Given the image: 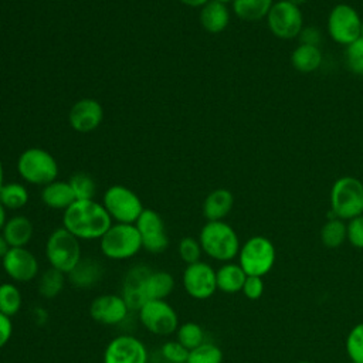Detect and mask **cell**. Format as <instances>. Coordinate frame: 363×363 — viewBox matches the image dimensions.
I'll use <instances>...</instances> for the list:
<instances>
[{
    "label": "cell",
    "instance_id": "37",
    "mask_svg": "<svg viewBox=\"0 0 363 363\" xmlns=\"http://www.w3.org/2000/svg\"><path fill=\"white\" fill-rule=\"evenodd\" d=\"M177 252H179L180 259L186 265H190V264H194V262L200 261L203 250H201V245H200L199 240H196L193 237H184L179 242Z\"/></svg>",
    "mask_w": 363,
    "mask_h": 363
},
{
    "label": "cell",
    "instance_id": "17",
    "mask_svg": "<svg viewBox=\"0 0 363 363\" xmlns=\"http://www.w3.org/2000/svg\"><path fill=\"white\" fill-rule=\"evenodd\" d=\"M104 119L102 105L92 98H82L77 101L68 113L69 126L78 133L94 132Z\"/></svg>",
    "mask_w": 363,
    "mask_h": 363
},
{
    "label": "cell",
    "instance_id": "25",
    "mask_svg": "<svg viewBox=\"0 0 363 363\" xmlns=\"http://www.w3.org/2000/svg\"><path fill=\"white\" fill-rule=\"evenodd\" d=\"M247 274L237 262H224L217 271H216V281H217V289L225 294H235L242 289V285L245 282Z\"/></svg>",
    "mask_w": 363,
    "mask_h": 363
},
{
    "label": "cell",
    "instance_id": "6",
    "mask_svg": "<svg viewBox=\"0 0 363 363\" xmlns=\"http://www.w3.org/2000/svg\"><path fill=\"white\" fill-rule=\"evenodd\" d=\"M330 210L333 217L352 220L363 214V183L352 176L337 179L330 189Z\"/></svg>",
    "mask_w": 363,
    "mask_h": 363
},
{
    "label": "cell",
    "instance_id": "23",
    "mask_svg": "<svg viewBox=\"0 0 363 363\" xmlns=\"http://www.w3.org/2000/svg\"><path fill=\"white\" fill-rule=\"evenodd\" d=\"M102 274L104 268L98 261L92 258H81L67 278L77 288H92L101 281Z\"/></svg>",
    "mask_w": 363,
    "mask_h": 363
},
{
    "label": "cell",
    "instance_id": "14",
    "mask_svg": "<svg viewBox=\"0 0 363 363\" xmlns=\"http://www.w3.org/2000/svg\"><path fill=\"white\" fill-rule=\"evenodd\" d=\"M1 267L6 275L17 284L30 282L40 275L38 259L26 247L10 248L1 258Z\"/></svg>",
    "mask_w": 363,
    "mask_h": 363
},
{
    "label": "cell",
    "instance_id": "45",
    "mask_svg": "<svg viewBox=\"0 0 363 363\" xmlns=\"http://www.w3.org/2000/svg\"><path fill=\"white\" fill-rule=\"evenodd\" d=\"M7 221V214H6V207L0 203V231L3 230L4 224Z\"/></svg>",
    "mask_w": 363,
    "mask_h": 363
},
{
    "label": "cell",
    "instance_id": "3",
    "mask_svg": "<svg viewBox=\"0 0 363 363\" xmlns=\"http://www.w3.org/2000/svg\"><path fill=\"white\" fill-rule=\"evenodd\" d=\"M99 250L108 259L123 261L133 258L142 250V240L136 225L113 223L99 238Z\"/></svg>",
    "mask_w": 363,
    "mask_h": 363
},
{
    "label": "cell",
    "instance_id": "15",
    "mask_svg": "<svg viewBox=\"0 0 363 363\" xmlns=\"http://www.w3.org/2000/svg\"><path fill=\"white\" fill-rule=\"evenodd\" d=\"M146 346L132 335H118L104 350V363H147Z\"/></svg>",
    "mask_w": 363,
    "mask_h": 363
},
{
    "label": "cell",
    "instance_id": "11",
    "mask_svg": "<svg viewBox=\"0 0 363 363\" xmlns=\"http://www.w3.org/2000/svg\"><path fill=\"white\" fill-rule=\"evenodd\" d=\"M362 18L349 4H336L328 17V31L332 40L342 45H349L360 38Z\"/></svg>",
    "mask_w": 363,
    "mask_h": 363
},
{
    "label": "cell",
    "instance_id": "40",
    "mask_svg": "<svg viewBox=\"0 0 363 363\" xmlns=\"http://www.w3.org/2000/svg\"><path fill=\"white\" fill-rule=\"evenodd\" d=\"M241 292L244 296L250 301H257L264 294V281L262 277H255V275H247L245 282L242 285Z\"/></svg>",
    "mask_w": 363,
    "mask_h": 363
},
{
    "label": "cell",
    "instance_id": "20",
    "mask_svg": "<svg viewBox=\"0 0 363 363\" xmlns=\"http://www.w3.org/2000/svg\"><path fill=\"white\" fill-rule=\"evenodd\" d=\"M234 196L227 189H216L207 194L203 203V214L207 221H221L233 208Z\"/></svg>",
    "mask_w": 363,
    "mask_h": 363
},
{
    "label": "cell",
    "instance_id": "42",
    "mask_svg": "<svg viewBox=\"0 0 363 363\" xmlns=\"http://www.w3.org/2000/svg\"><path fill=\"white\" fill-rule=\"evenodd\" d=\"M13 335V322L10 316L0 312V349L6 346Z\"/></svg>",
    "mask_w": 363,
    "mask_h": 363
},
{
    "label": "cell",
    "instance_id": "28",
    "mask_svg": "<svg viewBox=\"0 0 363 363\" xmlns=\"http://www.w3.org/2000/svg\"><path fill=\"white\" fill-rule=\"evenodd\" d=\"M65 277H67L65 274L50 267L48 269H45L38 275V284H37L38 294L45 299H52L58 296L60 292L64 289Z\"/></svg>",
    "mask_w": 363,
    "mask_h": 363
},
{
    "label": "cell",
    "instance_id": "16",
    "mask_svg": "<svg viewBox=\"0 0 363 363\" xmlns=\"http://www.w3.org/2000/svg\"><path fill=\"white\" fill-rule=\"evenodd\" d=\"M129 312V306L122 295L116 294H102L92 299L89 305L91 318L108 326H115L122 323Z\"/></svg>",
    "mask_w": 363,
    "mask_h": 363
},
{
    "label": "cell",
    "instance_id": "50",
    "mask_svg": "<svg viewBox=\"0 0 363 363\" xmlns=\"http://www.w3.org/2000/svg\"><path fill=\"white\" fill-rule=\"evenodd\" d=\"M296 363H312V362H308V360H301V362H296Z\"/></svg>",
    "mask_w": 363,
    "mask_h": 363
},
{
    "label": "cell",
    "instance_id": "41",
    "mask_svg": "<svg viewBox=\"0 0 363 363\" xmlns=\"http://www.w3.org/2000/svg\"><path fill=\"white\" fill-rule=\"evenodd\" d=\"M301 38V44H309V45H319L320 40H322V35H320V31L316 28V27H303L298 35Z\"/></svg>",
    "mask_w": 363,
    "mask_h": 363
},
{
    "label": "cell",
    "instance_id": "24",
    "mask_svg": "<svg viewBox=\"0 0 363 363\" xmlns=\"http://www.w3.org/2000/svg\"><path fill=\"white\" fill-rule=\"evenodd\" d=\"M150 269L145 265H135L132 267L125 279H123V286H122V296L126 301L129 309H139L140 305L143 303L142 295H140V288L145 277L147 275Z\"/></svg>",
    "mask_w": 363,
    "mask_h": 363
},
{
    "label": "cell",
    "instance_id": "46",
    "mask_svg": "<svg viewBox=\"0 0 363 363\" xmlns=\"http://www.w3.org/2000/svg\"><path fill=\"white\" fill-rule=\"evenodd\" d=\"M3 184H4V169H3V163L0 160V189Z\"/></svg>",
    "mask_w": 363,
    "mask_h": 363
},
{
    "label": "cell",
    "instance_id": "36",
    "mask_svg": "<svg viewBox=\"0 0 363 363\" xmlns=\"http://www.w3.org/2000/svg\"><path fill=\"white\" fill-rule=\"evenodd\" d=\"M345 61L349 71L363 77V38L362 37L346 47Z\"/></svg>",
    "mask_w": 363,
    "mask_h": 363
},
{
    "label": "cell",
    "instance_id": "1",
    "mask_svg": "<svg viewBox=\"0 0 363 363\" xmlns=\"http://www.w3.org/2000/svg\"><path fill=\"white\" fill-rule=\"evenodd\" d=\"M113 224L102 203L92 200H75L62 214V227L79 241L99 240Z\"/></svg>",
    "mask_w": 363,
    "mask_h": 363
},
{
    "label": "cell",
    "instance_id": "9",
    "mask_svg": "<svg viewBox=\"0 0 363 363\" xmlns=\"http://www.w3.org/2000/svg\"><path fill=\"white\" fill-rule=\"evenodd\" d=\"M142 326L157 336L176 333L179 328V316L174 308L166 299L146 301L138 309Z\"/></svg>",
    "mask_w": 363,
    "mask_h": 363
},
{
    "label": "cell",
    "instance_id": "32",
    "mask_svg": "<svg viewBox=\"0 0 363 363\" xmlns=\"http://www.w3.org/2000/svg\"><path fill=\"white\" fill-rule=\"evenodd\" d=\"M176 340L182 343L187 350H191L201 345L204 340V330L196 322H184L179 325L176 330Z\"/></svg>",
    "mask_w": 363,
    "mask_h": 363
},
{
    "label": "cell",
    "instance_id": "35",
    "mask_svg": "<svg viewBox=\"0 0 363 363\" xmlns=\"http://www.w3.org/2000/svg\"><path fill=\"white\" fill-rule=\"evenodd\" d=\"M345 346L350 362L363 363V322L349 330Z\"/></svg>",
    "mask_w": 363,
    "mask_h": 363
},
{
    "label": "cell",
    "instance_id": "43",
    "mask_svg": "<svg viewBox=\"0 0 363 363\" xmlns=\"http://www.w3.org/2000/svg\"><path fill=\"white\" fill-rule=\"evenodd\" d=\"M179 1L183 3L184 6H189V7H203L210 0H179Z\"/></svg>",
    "mask_w": 363,
    "mask_h": 363
},
{
    "label": "cell",
    "instance_id": "29",
    "mask_svg": "<svg viewBox=\"0 0 363 363\" xmlns=\"http://www.w3.org/2000/svg\"><path fill=\"white\" fill-rule=\"evenodd\" d=\"M347 240V230L343 220L329 218L320 228V241L328 248H337Z\"/></svg>",
    "mask_w": 363,
    "mask_h": 363
},
{
    "label": "cell",
    "instance_id": "8",
    "mask_svg": "<svg viewBox=\"0 0 363 363\" xmlns=\"http://www.w3.org/2000/svg\"><path fill=\"white\" fill-rule=\"evenodd\" d=\"M102 206L112 221L125 224H135L145 210L139 196L122 184H113L105 190Z\"/></svg>",
    "mask_w": 363,
    "mask_h": 363
},
{
    "label": "cell",
    "instance_id": "7",
    "mask_svg": "<svg viewBox=\"0 0 363 363\" xmlns=\"http://www.w3.org/2000/svg\"><path fill=\"white\" fill-rule=\"evenodd\" d=\"M238 264L247 275L264 277L275 264V247L271 240L262 235L248 238L238 251Z\"/></svg>",
    "mask_w": 363,
    "mask_h": 363
},
{
    "label": "cell",
    "instance_id": "38",
    "mask_svg": "<svg viewBox=\"0 0 363 363\" xmlns=\"http://www.w3.org/2000/svg\"><path fill=\"white\" fill-rule=\"evenodd\" d=\"M160 354L167 363H187L189 350L177 340H169L162 345Z\"/></svg>",
    "mask_w": 363,
    "mask_h": 363
},
{
    "label": "cell",
    "instance_id": "30",
    "mask_svg": "<svg viewBox=\"0 0 363 363\" xmlns=\"http://www.w3.org/2000/svg\"><path fill=\"white\" fill-rule=\"evenodd\" d=\"M0 203L6 210H18L28 203V190L20 183H4L0 189Z\"/></svg>",
    "mask_w": 363,
    "mask_h": 363
},
{
    "label": "cell",
    "instance_id": "47",
    "mask_svg": "<svg viewBox=\"0 0 363 363\" xmlns=\"http://www.w3.org/2000/svg\"><path fill=\"white\" fill-rule=\"evenodd\" d=\"M288 1H291V3L295 4V6H301V4H303L306 0H288Z\"/></svg>",
    "mask_w": 363,
    "mask_h": 363
},
{
    "label": "cell",
    "instance_id": "21",
    "mask_svg": "<svg viewBox=\"0 0 363 363\" xmlns=\"http://www.w3.org/2000/svg\"><path fill=\"white\" fill-rule=\"evenodd\" d=\"M41 201L54 210H67L74 201L75 196L68 182L54 180L41 189Z\"/></svg>",
    "mask_w": 363,
    "mask_h": 363
},
{
    "label": "cell",
    "instance_id": "10",
    "mask_svg": "<svg viewBox=\"0 0 363 363\" xmlns=\"http://www.w3.org/2000/svg\"><path fill=\"white\" fill-rule=\"evenodd\" d=\"M267 24L269 31L281 40H292L299 35L303 28V17L299 6L288 0H279L272 4Z\"/></svg>",
    "mask_w": 363,
    "mask_h": 363
},
{
    "label": "cell",
    "instance_id": "5",
    "mask_svg": "<svg viewBox=\"0 0 363 363\" xmlns=\"http://www.w3.org/2000/svg\"><path fill=\"white\" fill-rule=\"evenodd\" d=\"M17 172L30 184L45 186L58 176V164L54 156L41 147H28L17 159Z\"/></svg>",
    "mask_w": 363,
    "mask_h": 363
},
{
    "label": "cell",
    "instance_id": "2",
    "mask_svg": "<svg viewBox=\"0 0 363 363\" xmlns=\"http://www.w3.org/2000/svg\"><path fill=\"white\" fill-rule=\"evenodd\" d=\"M203 252L211 259L230 262L238 255L240 240L235 230L225 221H207L199 234Z\"/></svg>",
    "mask_w": 363,
    "mask_h": 363
},
{
    "label": "cell",
    "instance_id": "13",
    "mask_svg": "<svg viewBox=\"0 0 363 363\" xmlns=\"http://www.w3.org/2000/svg\"><path fill=\"white\" fill-rule=\"evenodd\" d=\"M140 240L142 248L150 254H160L169 247V237L162 216L152 210L145 208L135 223Z\"/></svg>",
    "mask_w": 363,
    "mask_h": 363
},
{
    "label": "cell",
    "instance_id": "48",
    "mask_svg": "<svg viewBox=\"0 0 363 363\" xmlns=\"http://www.w3.org/2000/svg\"><path fill=\"white\" fill-rule=\"evenodd\" d=\"M214 1H218V3H223V4H227V3H233V0H214Z\"/></svg>",
    "mask_w": 363,
    "mask_h": 363
},
{
    "label": "cell",
    "instance_id": "51",
    "mask_svg": "<svg viewBox=\"0 0 363 363\" xmlns=\"http://www.w3.org/2000/svg\"><path fill=\"white\" fill-rule=\"evenodd\" d=\"M349 363H353V362H349Z\"/></svg>",
    "mask_w": 363,
    "mask_h": 363
},
{
    "label": "cell",
    "instance_id": "18",
    "mask_svg": "<svg viewBox=\"0 0 363 363\" xmlns=\"http://www.w3.org/2000/svg\"><path fill=\"white\" fill-rule=\"evenodd\" d=\"M174 288V278L167 271H149L140 288L142 301L166 299Z\"/></svg>",
    "mask_w": 363,
    "mask_h": 363
},
{
    "label": "cell",
    "instance_id": "19",
    "mask_svg": "<svg viewBox=\"0 0 363 363\" xmlns=\"http://www.w3.org/2000/svg\"><path fill=\"white\" fill-rule=\"evenodd\" d=\"M34 227L28 217L26 216H13L7 218L1 234L6 238L10 248L26 247L33 238Z\"/></svg>",
    "mask_w": 363,
    "mask_h": 363
},
{
    "label": "cell",
    "instance_id": "33",
    "mask_svg": "<svg viewBox=\"0 0 363 363\" xmlns=\"http://www.w3.org/2000/svg\"><path fill=\"white\" fill-rule=\"evenodd\" d=\"M72 193L75 196V200H92L96 193V184L95 180L82 172L74 173L68 180Z\"/></svg>",
    "mask_w": 363,
    "mask_h": 363
},
{
    "label": "cell",
    "instance_id": "34",
    "mask_svg": "<svg viewBox=\"0 0 363 363\" xmlns=\"http://www.w3.org/2000/svg\"><path fill=\"white\" fill-rule=\"evenodd\" d=\"M187 363H223V352L217 345L203 342L197 347L189 350Z\"/></svg>",
    "mask_w": 363,
    "mask_h": 363
},
{
    "label": "cell",
    "instance_id": "26",
    "mask_svg": "<svg viewBox=\"0 0 363 363\" xmlns=\"http://www.w3.org/2000/svg\"><path fill=\"white\" fill-rule=\"evenodd\" d=\"M291 64L299 72H313L322 64V52L316 45L299 44L291 54Z\"/></svg>",
    "mask_w": 363,
    "mask_h": 363
},
{
    "label": "cell",
    "instance_id": "49",
    "mask_svg": "<svg viewBox=\"0 0 363 363\" xmlns=\"http://www.w3.org/2000/svg\"><path fill=\"white\" fill-rule=\"evenodd\" d=\"M360 37L363 38V18H362V28H360Z\"/></svg>",
    "mask_w": 363,
    "mask_h": 363
},
{
    "label": "cell",
    "instance_id": "27",
    "mask_svg": "<svg viewBox=\"0 0 363 363\" xmlns=\"http://www.w3.org/2000/svg\"><path fill=\"white\" fill-rule=\"evenodd\" d=\"M272 4V0H233V11L244 21H258L267 18Z\"/></svg>",
    "mask_w": 363,
    "mask_h": 363
},
{
    "label": "cell",
    "instance_id": "31",
    "mask_svg": "<svg viewBox=\"0 0 363 363\" xmlns=\"http://www.w3.org/2000/svg\"><path fill=\"white\" fill-rule=\"evenodd\" d=\"M23 305V296L16 284H0V312L7 316H14Z\"/></svg>",
    "mask_w": 363,
    "mask_h": 363
},
{
    "label": "cell",
    "instance_id": "44",
    "mask_svg": "<svg viewBox=\"0 0 363 363\" xmlns=\"http://www.w3.org/2000/svg\"><path fill=\"white\" fill-rule=\"evenodd\" d=\"M9 250H10V245L7 244L6 238L3 237V234H1V231H0V259L7 254Z\"/></svg>",
    "mask_w": 363,
    "mask_h": 363
},
{
    "label": "cell",
    "instance_id": "39",
    "mask_svg": "<svg viewBox=\"0 0 363 363\" xmlns=\"http://www.w3.org/2000/svg\"><path fill=\"white\" fill-rule=\"evenodd\" d=\"M347 230V241L356 247L363 250V214L349 220L346 224Z\"/></svg>",
    "mask_w": 363,
    "mask_h": 363
},
{
    "label": "cell",
    "instance_id": "22",
    "mask_svg": "<svg viewBox=\"0 0 363 363\" xmlns=\"http://www.w3.org/2000/svg\"><path fill=\"white\" fill-rule=\"evenodd\" d=\"M230 23V11L227 4L210 0L200 10V24L211 34H218L227 28Z\"/></svg>",
    "mask_w": 363,
    "mask_h": 363
},
{
    "label": "cell",
    "instance_id": "12",
    "mask_svg": "<svg viewBox=\"0 0 363 363\" xmlns=\"http://www.w3.org/2000/svg\"><path fill=\"white\" fill-rule=\"evenodd\" d=\"M182 285L190 298L199 301L208 299L217 291L216 269L204 261L186 265L182 275Z\"/></svg>",
    "mask_w": 363,
    "mask_h": 363
},
{
    "label": "cell",
    "instance_id": "4",
    "mask_svg": "<svg viewBox=\"0 0 363 363\" xmlns=\"http://www.w3.org/2000/svg\"><path fill=\"white\" fill-rule=\"evenodd\" d=\"M45 258L51 268L68 275L82 258L79 240L64 227L55 228L45 241Z\"/></svg>",
    "mask_w": 363,
    "mask_h": 363
}]
</instances>
